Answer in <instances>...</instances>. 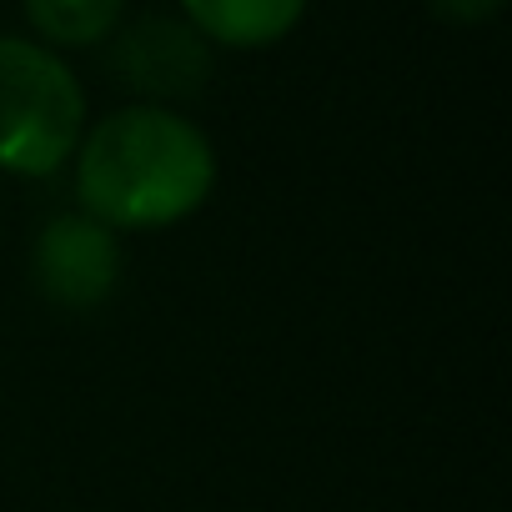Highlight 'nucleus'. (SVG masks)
Here are the masks:
<instances>
[{
  "label": "nucleus",
  "instance_id": "obj_4",
  "mask_svg": "<svg viewBox=\"0 0 512 512\" xmlns=\"http://www.w3.org/2000/svg\"><path fill=\"white\" fill-rule=\"evenodd\" d=\"M31 277L61 312H96L121 282V236L86 211H61L41 226Z\"/></svg>",
  "mask_w": 512,
  "mask_h": 512
},
{
  "label": "nucleus",
  "instance_id": "obj_6",
  "mask_svg": "<svg viewBox=\"0 0 512 512\" xmlns=\"http://www.w3.org/2000/svg\"><path fill=\"white\" fill-rule=\"evenodd\" d=\"M21 11L41 46L51 51H86L111 41L126 16V0H21Z\"/></svg>",
  "mask_w": 512,
  "mask_h": 512
},
{
  "label": "nucleus",
  "instance_id": "obj_2",
  "mask_svg": "<svg viewBox=\"0 0 512 512\" xmlns=\"http://www.w3.org/2000/svg\"><path fill=\"white\" fill-rule=\"evenodd\" d=\"M86 136V91L61 51L0 36V171L56 176Z\"/></svg>",
  "mask_w": 512,
  "mask_h": 512
},
{
  "label": "nucleus",
  "instance_id": "obj_7",
  "mask_svg": "<svg viewBox=\"0 0 512 512\" xmlns=\"http://www.w3.org/2000/svg\"><path fill=\"white\" fill-rule=\"evenodd\" d=\"M427 11L442 26H487L507 11V0H427Z\"/></svg>",
  "mask_w": 512,
  "mask_h": 512
},
{
  "label": "nucleus",
  "instance_id": "obj_1",
  "mask_svg": "<svg viewBox=\"0 0 512 512\" xmlns=\"http://www.w3.org/2000/svg\"><path fill=\"white\" fill-rule=\"evenodd\" d=\"M216 191V146L176 106H116L76 146L81 211L121 231H161L196 216Z\"/></svg>",
  "mask_w": 512,
  "mask_h": 512
},
{
  "label": "nucleus",
  "instance_id": "obj_5",
  "mask_svg": "<svg viewBox=\"0 0 512 512\" xmlns=\"http://www.w3.org/2000/svg\"><path fill=\"white\" fill-rule=\"evenodd\" d=\"M176 6L181 21L211 46L267 51L302 26L312 0H176Z\"/></svg>",
  "mask_w": 512,
  "mask_h": 512
},
{
  "label": "nucleus",
  "instance_id": "obj_3",
  "mask_svg": "<svg viewBox=\"0 0 512 512\" xmlns=\"http://www.w3.org/2000/svg\"><path fill=\"white\" fill-rule=\"evenodd\" d=\"M106 66L146 106H171V101H191L206 91L211 66H216V46L201 41L181 16L151 11V16L111 31Z\"/></svg>",
  "mask_w": 512,
  "mask_h": 512
}]
</instances>
